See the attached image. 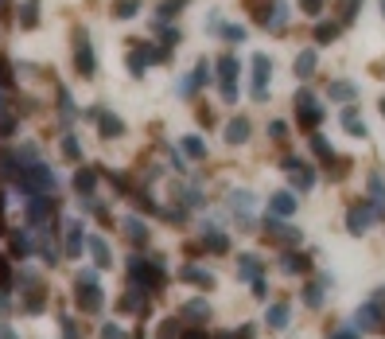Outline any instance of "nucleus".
Masks as SVG:
<instances>
[{"label": "nucleus", "instance_id": "16", "mask_svg": "<svg viewBox=\"0 0 385 339\" xmlns=\"http://www.w3.org/2000/svg\"><path fill=\"white\" fill-rule=\"evenodd\" d=\"M237 277L249 281V285H253V281H261V261H257L253 254H241V261H237Z\"/></svg>", "mask_w": 385, "mask_h": 339}, {"label": "nucleus", "instance_id": "2", "mask_svg": "<svg viewBox=\"0 0 385 339\" xmlns=\"http://www.w3.org/2000/svg\"><path fill=\"white\" fill-rule=\"evenodd\" d=\"M128 273H132V281H137V289H160V285H164V270H160V261L132 258V261H128Z\"/></svg>", "mask_w": 385, "mask_h": 339}, {"label": "nucleus", "instance_id": "37", "mask_svg": "<svg viewBox=\"0 0 385 339\" xmlns=\"http://www.w3.org/2000/svg\"><path fill=\"white\" fill-rule=\"evenodd\" d=\"M307 144H311V152H316L319 160H331V144H327L323 133H311V140H307Z\"/></svg>", "mask_w": 385, "mask_h": 339}, {"label": "nucleus", "instance_id": "60", "mask_svg": "<svg viewBox=\"0 0 385 339\" xmlns=\"http://www.w3.org/2000/svg\"><path fill=\"white\" fill-rule=\"evenodd\" d=\"M187 339H203V336H187Z\"/></svg>", "mask_w": 385, "mask_h": 339}, {"label": "nucleus", "instance_id": "43", "mask_svg": "<svg viewBox=\"0 0 385 339\" xmlns=\"http://www.w3.org/2000/svg\"><path fill=\"white\" fill-rule=\"evenodd\" d=\"M191 78H195L198 86H207V78H210V63L203 59V63H198V67H195V74H191Z\"/></svg>", "mask_w": 385, "mask_h": 339}, {"label": "nucleus", "instance_id": "18", "mask_svg": "<svg viewBox=\"0 0 385 339\" xmlns=\"http://www.w3.org/2000/svg\"><path fill=\"white\" fill-rule=\"evenodd\" d=\"M82 246H86V238H82V226H78V222H70V226H67V246H62V254H67V258H78Z\"/></svg>", "mask_w": 385, "mask_h": 339}, {"label": "nucleus", "instance_id": "11", "mask_svg": "<svg viewBox=\"0 0 385 339\" xmlns=\"http://www.w3.org/2000/svg\"><path fill=\"white\" fill-rule=\"evenodd\" d=\"M230 207H234V215H237V222H241V226H249V215H253V195H249V191H234V195H230Z\"/></svg>", "mask_w": 385, "mask_h": 339}, {"label": "nucleus", "instance_id": "6", "mask_svg": "<svg viewBox=\"0 0 385 339\" xmlns=\"http://www.w3.org/2000/svg\"><path fill=\"white\" fill-rule=\"evenodd\" d=\"M74 67H78V74H94V70H98L94 43H89L86 35H78V40H74Z\"/></svg>", "mask_w": 385, "mask_h": 339}, {"label": "nucleus", "instance_id": "53", "mask_svg": "<svg viewBox=\"0 0 385 339\" xmlns=\"http://www.w3.org/2000/svg\"><path fill=\"white\" fill-rule=\"evenodd\" d=\"M0 339H20V336H16V331L8 328V324H0Z\"/></svg>", "mask_w": 385, "mask_h": 339}, {"label": "nucleus", "instance_id": "49", "mask_svg": "<svg viewBox=\"0 0 385 339\" xmlns=\"http://www.w3.org/2000/svg\"><path fill=\"white\" fill-rule=\"evenodd\" d=\"M222 101H237V86H234V82H222Z\"/></svg>", "mask_w": 385, "mask_h": 339}, {"label": "nucleus", "instance_id": "57", "mask_svg": "<svg viewBox=\"0 0 385 339\" xmlns=\"http://www.w3.org/2000/svg\"><path fill=\"white\" fill-rule=\"evenodd\" d=\"M214 339H234V331H230V336H226V331H222V336H214Z\"/></svg>", "mask_w": 385, "mask_h": 339}, {"label": "nucleus", "instance_id": "48", "mask_svg": "<svg viewBox=\"0 0 385 339\" xmlns=\"http://www.w3.org/2000/svg\"><path fill=\"white\" fill-rule=\"evenodd\" d=\"M78 285H98V270H82L78 273Z\"/></svg>", "mask_w": 385, "mask_h": 339}, {"label": "nucleus", "instance_id": "26", "mask_svg": "<svg viewBox=\"0 0 385 339\" xmlns=\"http://www.w3.org/2000/svg\"><path fill=\"white\" fill-rule=\"evenodd\" d=\"M316 67H319L316 51H304V55L296 59V74H300V78H311V74H316Z\"/></svg>", "mask_w": 385, "mask_h": 339}, {"label": "nucleus", "instance_id": "28", "mask_svg": "<svg viewBox=\"0 0 385 339\" xmlns=\"http://www.w3.org/2000/svg\"><path fill=\"white\" fill-rule=\"evenodd\" d=\"M237 70H241V67H237L234 55H222V59H218V78H222V82H237Z\"/></svg>", "mask_w": 385, "mask_h": 339}, {"label": "nucleus", "instance_id": "4", "mask_svg": "<svg viewBox=\"0 0 385 339\" xmlns=\"http://www.w3.org/2000/svg\"><path fill=\"white\" fill-rule=\"evenodd\" d=\"M296 117L304 129H316L319 121H323V110L316 106V98H311V90H300L296 94Z\"/></svg>", "mask_w": 385, "mask_h": 339}, {"label": "nucleus", "instance_id": "17", "mask_svg": "<svg viewBox=\"0 0 385 339\" xmlns=\"http://www.w3.org/2000/svg\"><path fill=\"white\" fill-rule=\"evenodd\" d=\"M354 324L358 328H377V324H382V304H362V308H358V316H354Z\"/></svg>", "mask_w": 385, "mask_h": 339}, {"label": "nucleus", "instance_id": "20", "mask_svg": "<svg viewBox=\"0 0 385 339\" xmlns=\"http://www.w3.org/2000/svg\"><path fill=\"white\" fill-rule=\"evenodd\" d=\"M31 249H35L31 230H16V234H12V254H16V258H28Z\"/></svg>", "mask_w": 385, "mask_h": 339}, {"label": "nucleus", "instance_id": "9", "mask_svg": "<svg viewBox=\"0 0 385 339\" xmlns=\"http://www.w3.org/2000/svg\"><path fill=\"white\" fill-rule=\"evenodd\" d=\"M101 304H105V292H101L98 285H78V308L82 312H101Z\"/></svg>", "mask_w": 385, "mask_h": 339}, {"label": "nucleus", "instance_id": "54", "mask_svg": "<svg viewBox=\"0 0 385 339\" xmlns=\"http://www.w3.org/2000/svg\"><path fill=\"white\" fill-rule=\"evenodd\" d=\"M0 285H8V261L0 258Z\"/></svg>", "mask_w": 385, "mask_h": 339}, {"label": "nucleus", "instance_id": "7", "mask_svg": "<svg viewBox=\"0 0 385 339\" xmlns=\"http://www.w3.org/2000/svg\"><path fill=\"white\" fill-rule=\"evenodd\" d=\"M268 70H273V59L268 55H253V98L268 94Z\"/></svg>", "mask_w": 385, "mask_h": 339}, {"label": "nucleus", "instance_id": "45", "mask_svg": "<svg viewBox=\"0 0 385 339\" xmlns=\"http://www.w3.org/2000/svg\"><path fill=\"white\" fill-rule=\"evenodd\" d=\"M176 331H179L176 320H164V324H160V336H156V339H176Z\"/></svg>", "mask_w": 385, "mask_h": 339}, {"label": "nucleus", "instance_id": "52", "mask_svg": "<svg viewBox=\"0 0 385 339\" xmlns=\"http://www.w3.org/2000/svg\"><path fill=\"white\" fill-rule=\"evenodd\" d=\"M62 331H67V339H82V331L74 328V324H70V320H67V324H62Z\"/></svg>", "mask_w": 385, "mask_h": 339}, {"label": "nucleus", "instance_id": "36", "mask_svg": "<svg viewBox=\"0 0 385 339\" xmlns=\"http://www.w3.org/2000/svg\"><path fill=\"white\" fill-rule=\"evenodd\" d=\"M137 12H140V0H117V8H113V16H117V20H132Z\"/></svg>", "mask_w": 385, "mask_h": 339}, {"label": "nucleus", "instance_id": "1", "mask_svg": "<svg viewBox=\"0 0 385 339\" xmlns=\"http://www.w3.org/2000/svg\"><path fill=\"white\" fill-rule=\"evenodd\" d=\"M16 188H20L24 195H51V191H55V176H51L43 164H28V168L16 172Z\"/></svg>", "mask_w": 385, "mask_h": 339}, {"label": "nucleus", "instance_id": "39", "mask_svg": "<svg viewBox=\"0 0 385 339\" xmlns=\"http://www.w3.org/2000/svg\"><path fill=\"white\" fill-rule=\"evenodd\" d=\"M218 35H226L230 43H241V40H246V28H237V24H222V31H218Z\"/></svg>", "mask_w": 385, "mask_h": 339}, {"label": "nucleus", "instance_id": "61", "mask_svg": "<svg viewBox=\"0 0 385 339\" xmlns=\"http://www.w3.org/2000/svg\"><path fill=\"white\" fill-rule=\"evenodd\" d=\"M382 113H385V98H382Z\"/></svg>", "mask_w": 385, "mask_h": 339}, {"label": "nucleus", "instance_id": "27", "mask_svg": "<svg viewBox=\"0 0 385 339\" xmlns=\"http://www.w3.org/2000/svg\"><path fill=\"white\" fill-rule=\"evenodd\" d=\"M94 183H98V172H94V168H82L78 176H74V191H78V195H89Z\"/></svg>", "mask_w": 385, "mask_h": 339}, {"label": "nucleus", "instance_id": "5", "mask_svg": "<svg viewBox=\"0 0 385 339\" xmlns=\"http://www.w3.org/2000/svg\"><path fill=\"white\" fill-rule=\"evenodd\" d=\"M284 172H292V188H296V191H311V188H316V168H311V164H304V160L288 156L284 160Z\"/></svg>", "mask_w": 385, "mask_h": 339}, {"label": "nucleus", "instance_id": "46", "mask_svg": "<svg viewBox=\"0 0 385 339\" xmlns=\"http://www.w3.org/2000/svg\"><path fill=\"white\" fill-rule=\"evenodd\" d=\"M101 339H125V328H121V324H105V328H101Z\"/></svg>", "mask_w": 385, "mask_h": 339}, {"label": "nucleus", "instance_id": "30", "mask_svg": "<svg viewBox=\"0 0 385 339\" xmlns=\"http://www.w3.org/2000/svg\"><path fill=\"white\" fill-rule=\"evenodd\" d=\"M288 316H292V312H288V304H273V308L265 312V324H268V328H284Z\"/></svg>", "mask_w": 385, "mask_h": 339}, {"label": "nucleus", "instance_id": "34", "mask_svg": "<svg viewBox=\"0 0 385 339\" xmlns=\"http://www.w3.org/2000/svg\"><path fill=\"white\" fill-rule=\"evenodd\" d=\"M183 316H187V320H207L210 304H207V300H191V304H183Z\"/></svg>", "mask_w": 385, "mask_h": 339}, {"label": "nucleus", "instance_id": "56", "mask_svg": "<svg viewBox=\"0 0 385 339\" xmlns=\"http://www.w3.org/2000/svg\"><path fill=\"white\" fill-rule=\"evenodd\" d=\"M0 230H4V195H0Z\"/></svg>", "mask_w": 385, "mask_h": 339}, {"label": "nucleus", "instance_id": "10", "mask_svg": "<svg viewBox=\"0 0 385 339\" xmlns=\"http://www.w3.org/2000/svg\"><path fill=\"white\" fill-rule=\"evenodd\" d=\"M268 207H273V219H292V215H296V195H292V191H277V195L268 199Z\"/></svg>", "mask_w": 385, "mask_h": 339}, {"label": "nucleus", "instance_id": "40", "mask_svg": "<svg viewBox=\"0 0 385 339\" xmlns=\"http://www.w3.org/2000/svg\"><path fill=\"white\" fill-rule=\"evenodd\" d=\"M144 63H148V59H144V51H132V55H128V70H132L137 78L144 74Z\"/></svg>", "mask_w": 385, "mask_h": 339}, {"label": "nucleus", "instance_id": "62", "mask_svg": "<svg viewBox=\"0 0 385 339\" xmlns=\"http://www.w3.org/2000/svg\"><path fill=\"white\" fill-rule=\"evenodd\" d=\"M0 4H4V0H0Z\"/></svg>", "mask_w": 385, "mask_h": 339}, {"label": "nucleus", "instance_id": "59", "mask_svg": "<svg viewBox=\"0 0 385 339\" xmlns=\"http://www.w3.org/2000/svg\"><path fill=\"white\" fill-rule=\"evenodd\" d=\"M382 16H385V0H382Z\"/></svg>", "mask_w": 385, "mask_h": 339}, {"label": "nucleus", "instance_id": "50", "mask_svg": "<svg viewBox=\"0 0 385 339\" xmlns=\"http://www.w3.org/2000/svg\"><path fill=\"white\" fill-rule=\"evenodd\" d=\"M331 339H362L354 328H343V331H331Z\"/></svg>", "mask_w": 385, "mask_h": 339}, {"label": "nucleus", "instance_id": "19", "mask_svg": "<svg viewBox=\"0 0 385 339\" xmlns=\"http://www.w3.org/2000/svg\"><path fill=\"white\" fill-rule=\"evenodd\" d=\"M86 249L94 254V261H98V270H109V246L98 238V234H86Z\"/></svg>", "mask_w": 385, "mask_h": 339}, {"label": "nucleus", "instance_id": "31", "mask_svg": "<svg viewBox=\"0 0 385 339\" xmlns=\"http://www.w3.org/2000/svg\"><path fill=\"white\" fill-rule=\"evenodd\" d=\"M331 98H335V101H354L358 86H350V82H331Z\"/></svg>", "mask_w": 385, "mask_h": 339}, {"label": "nucleus", "instance_id": "44", "mask_svg": "<svg viewBox=\"0 0 385 339\" xmlns=\"http://www.w3.org/2000/svg\"><path fill=\"white\" fill-rule=\"evenodd\" d=\"M24 312H28V316H40V312H43V297H40V292H35V297H28Z\"/></svg>", "mask_w": 385, "mask_h": 339}, {"label": "nucleus", "instance_id": "32", "mask_svg": "<svg viewBox=\"0 0 385 339\" xmlns=\"http://www.w3.org/2000/svg\"><path fill=\"white\" fill-rule=\"evenodd\" d=\"M366 183H370V195L377 199V207H385V176L374 172V176H366Z\"/></svg>", "mask_w": 385, "mask_h": 339}, {"label": "nucleus", "instance_id": "38", "mask_svg": "<svg viewBox=\"0 0 385 339\" xmlns=\"http://www.w3.org/2000/svg\"><path fill=\"white\" fill-rule=\"evenodd\" d=\"M323 285H327V281H319V285H307V289H304V304L319 308V304H323Z\"/></svg>", "mask_w": 385, "mask_h": 339}, {"label": "nucleus", "instance_id": "25", "mask_svg": "<svg viewBox=\"0 0 385 339\" xmlns=\"http://www.w3.org/2000/svg\"><path fill=\"white\" fill-rule=\"evenodd\" d=\"M40 24V0H24L20 4V28H35Z\"/></svg>", "mask_w": 385, "mask_h": 339}, {"label": "nucleus", "instance_id": "24", "mask_svg": "<svg viewBox=\"0 0 385 339\" xmlns=\"http://www.w3.org/2000/svg\"><path fill=\"white\" fill-rule=\"evenodd\" d=\"M121 312H144V289H128L117 304Z\"/></svg>", "mask_w": 385, "mask_h": 339}, {"label": "nucleus", "instance_id": "21", "mask_svg": "<svg viewBox=\"0 0 385 339\" xmlns=\"http://www.w3.org/2000/svg\"><path fill=\"white\" fill-rule=\"evenodd\" d=\"M241 140H249V121L246 117H234L226 125V144H241Z\"/></svg>", "mask_w": 385, "mask_h": 339}, {"label": "nucleus", "instance_id": "58", "mask_svg": "<svg viewBox=\"0 0 385 339\" xmlns=\"http://www.w3.org/2000/svg\"><path fill=\"white\" fill-rule=\"evenodd\" d=\"M171 4H176V8H179V4H187V0H171Z\"/></svg>", "mask_w": 385, "mask_h": 339}, {"label": "nucleus", "instance_id": "41", "mask_svg": "<svg viewBox=\"0 0 385 339\" xmlns=\"http://www.w3.org/2000/svg\"><path fill=\"white\" fill-rule=\"evenodd\" d=\"M335 35H339L335 24H319V28H316V40H319V43H331Z\"/></svg>", "mask_w": 385, "mask_h": 339}, {"label": "nucleus", "instance_id": "33", "mask_svg": "<svg viewBox=\"0 0 385 339\" xmlns=\"http://www.w3.org/2000/svg\"><path fill=\"white\" fill-rule=\"evenodd\" d=\"M125 234L132 242H148V226H144L140 219H125Z\"/></svg>", "mask_w": 385, "mask_h": 339}, {"label": "nucleus", "instance_id": "14", "mask_svg": "<svg viewBox=\"0 0 385 339\" xmlns=\"http://www.w3.org/2000/svg\"><path fill=\"white\" fill-rule=\"evenodd\" d=\"M268 234H273V238H280V242H288V246H296L300 238H304V234H300V230H292V226H284V222L280 219H273V215H268Z\"/></svg>", "mask_w": 385, "mask_h": 339}, {"label": "nucleus", "instance_id": "23", "mask_svg": "<svg viewBox=\"0 0 385 339\" xmlns=\"http://www.w3.org/2000/svg\"><path fill=\"white\" fill-rule=\"evenodd\" d=\"M280 270L284 273H307L311 270V261H307L304 254H284V258H280Z\"/></svg>", "mask_w": 385, "mask_h": 339}, {"label": "nucleus", "instance_id": "22", "mask_svg": "<svg viewBox=\"0 0 385 339\" xmlns=\"http://www.w3.org/2000/svg\"><path fill=\"white\" fill-rule=\"evenodd\" d=\"M203 246H207L210 254H226V249H230V238L222 234V230H207V234H203Z\"/></svg>", "mask_w": 385, "mask_h": 339}, {"label": "nucleus", "instance_id": "35", "mask_svg": "<svg viewBox=\"0 0 385 339\" xmlns=\"http://www.w3.org/2000/svg\"><path fill=\"white\" fill-rule=\"evenodd\" d=\"M343 125H346V133H350V137H366V125L358 121V110H346L343 113Z\"/></svg>", "mask_w": 385, "mask_h": 339}, {"label": "nucleus", "instance_id": "55", "mask_svg": "<svg viewBox=\"0 0 385 339\" xmlns=\"http://www.w3.org/2000/svg\"><path fill=\"white\" fill-rule=\"evenodd\" d=\"M358 4H362V0H346V16H354V12H358Z\"/></svg>", "mask_w": 385, "mask_h": 339}, {"label": "nucleus", "instance_id": "29", "mask_svg": "<svg viewBox=\"0 0 385 339\" xmlns=\"http://www.w3.org/2000/svg\"><path fill=\"white\" fill-rule=\"evenodd\" d=\"M179 144H183V152H187L191 160H203V156H207V140H203V137H183Z\"/></svg>", "mask_w": 385, "mask_h": 339}, {"label": "nucleus", "instance_id": "15", "mask_svg": "<svg viewBox=\"0 0 385 339\" xmlns=\"http://www.w3.org/2000/svg\"><path fill=\"white\" fill-rule=\"evenodd\" d=\"M179 281H191L198 289H210V285H214V277H210L203 265H183V270H179Z\"/></svg>", "mask_w": 385, "mask_h": 339}, {"label": "nucleus", "instance_id": "8", "mask_svg": "<svg viewBox=\"0 0 385 339\" xmlns=\"http://www.w3.org/2000/svg\"><path fill=\"white\" fill-rule=\"evenodd\" d=\"M28 222L31 226H40V222H47L51 215H55V207H59V203H51L47 195H28Z\"/></svg>", "mask_w": 385, "mask_h": 339}, {"label": "nucleus", "instance_id": "12", "mask_svg": "<svg viewBox=\"0 0 385 339\" xmlns=\"http://www.w3.org/2000/svg\"><path fill=\"white\" fill-rule=\"evenodd\" d=\"M98 129H101V137L105 140H113V137H121V133H125V125H121V117L117 113H105V110H98Z\"/></svg>", "mask_w": 385, "mask_h": 339}, {"label": "nucleus", "instance_id": "13", "mask_svg": "<svg viewBox=\"0 0 385 339\" xmlns=\"http://www.w3.org/2000/svg\"><path fill=\"white\" fill-rule=\"evenodd\" d=\"M284 24H288L284 0H273V4H268V12H265V28L268 31H284Z\"/></svg>", "mask_w": 385, "mask_h": 339}, {"label": "nucleus", "instance_id": "42", "mask_svg": "<svg viewBox=\"0 0 385 339\" xmlns=\"http://www.w3.org/2000/svg\"><path fill=\"white\" fill-rule=\"evenodd\" d=\"M62 156H67V160L82 156V149H78V140H74V137H62Z\"/></svg>", "mask_w": 385, "mask_h": 339}, {"label": "nucleus", "instance_id": "3", "mask_svg": "<svg viewBox=\"0 0 385 339\" xmlns=\"http://www.w3.org/2000/svg\"><path fill=\"white\" fill-rule=\"evenodd\" d=\"M377 219H382V207H377V203H354V207H350V215H346V226H350V234H354V238H362V234L374 226Z\"/></svg>", "mask_w": 385, "mask_h": 339}, {"label": "nucleus", "instance_id": "51", "mask_svg": "<svg viewBox=\"0 0 385 339\" xmlns=\"http://www.w3.org/2000/svg\"><path fill=\"white\" fill-rule=\"evenodd\" d=\"M268 133H273V137H284L288 125H284V121H273V125H268Z\"/></svg>", "mask_w": 385, "mask_h": 339}, {"label": "nucleus", "instance_id": "47", "mask_svg": "<svg viewBox=\"0 0 385 339\" xmlns=\"http://www.w3.org/2000/svg\"><path fill=\"white\" fill-rule=\"evenodd\" d=\"M300 4H304L307 16H319V12H323V0H300Z\"/></svg>", "mask_w": 385, "mask_h": 339}]
</instances>
